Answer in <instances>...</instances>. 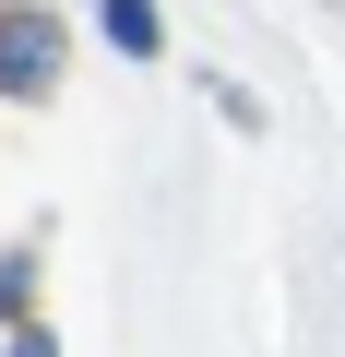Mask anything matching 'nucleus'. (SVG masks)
Segmentation results:
<instances>
[{
  "label": "nucleus",
  "instance_id": "nucleus-4",
  "mask_svg": "<svg viewBox=\"0 0 345 357\" xmlns=\"http://www.w3.org/2000/svg\"><path fill=\"white\" fill-rule=\"evenodd\" d=\"M13 357H60V345H48V333H36V321H13Z\"/></svg>",
  "mask_w": 345,
  "mask_h": 357
},
{
  "label": "nucleus",
  "instance_id": "nucleus-2",
  "mask_svg": "<svg viewBox=\"0 0 345 357\" xmlns=\"http://www.w3.org/2000/svg\"><path fill=\"white\" fill-rule=\"evenodd\" d=\"M95 24H107V48H119V60H155V48H167L155 0H95Z\"/></svg>",
  "mask_w": 345,
  "mask_h": 357
},
{
  "label": "nucleus",
  "instance_id": "nucleus-3",
  "mask_svg": "<svg viewBox=\"0 0 345 357\" xmlns=\"http://www.w3.org/2000/svg\"><path fill=\"white\" fill-rule=\"evenodd\" d=\"M0 321H24V262H0Z\"/></svg>",
  "mask_w": 345,
  "mask_h": 357
},
{
  "label": "nucleus",
  "instance_id": "nucleus-1",
  "mask_svg": "<svg viewBox=\"0 0 345 357\" xmlns=\"http://www.w3.org/2000/svg\"><path fill=\"white\" fill-rule=\"evenodd\" d=\"M60 60H72V36L48 13H0V96H48Z\"/></svg>",
  "mask_w": 345,
  "mask_h": 357
}]
</instances>
